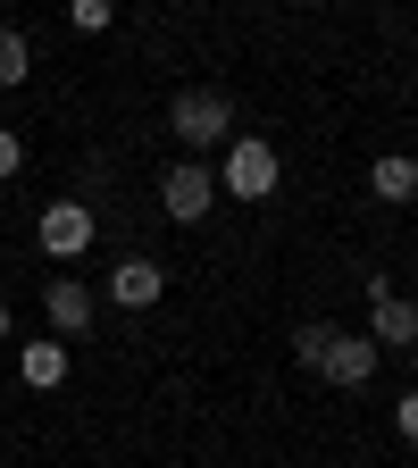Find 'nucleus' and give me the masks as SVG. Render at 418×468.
Segmentation results:
<instances>
[{
    "instance_id": "f257e3e1",
    "label": "nucleus",
    "mask_w": 418,
    "mask_h": 468,
    "mask_svg": "<svg viewBox=\"0 0 418 468\" xmlns=\"http://www.w3.org/2000/svg\"><path fill=\"white\" fill-rule=\"evenodd\" d=\"M293 360H302V368H318L327 385H343V393H360L369 377H377V360H385V351L369 343V335H343V326H302V335H293Z\"/></svg>"
},
{
    "instance_id": "f03ea898",
    "label": "nucleus",
    "mask_w": 418,
    "mask_h": 468,
    "mask_svg": "<svg viewBox=\"0 0 418 468\" xmlns=\"http://www.w3.org/2000/svg\"><path fill=\"white\" fill-rule=\"evenodd\" d=\"M276 185H284L276 143H268V134H234L226 159H218V193H226V201H268Z\"/></svg>"
},
{
    "instance_id": "7ed1b4c3",
    "label": "nucleus",
    "mask_w": 418,
    "mask_h": 468,
    "mask_svg": "<svg viewBox=\"0 0 418 468\" xmlns=\"http://www.w3.org/2000/svg\"><path fill=\"white\" fill-rule=\"evenodd\" d=\"M167 126L185 134V151H226V143H234V101H226L218 84H201V92H176Z\"/></svg>"
},
{
    "instance_id": "20e7f679",
    "label": "nucleus",
    "mask_w": 418,
    "mask_h": 468,
    "mask_svg": "<svg viewBox=\"0 0 418 468\" xmlns=\"http://www.w3.org/2000/svg\"><path fill=\"white\" fill-rule=\"evenodd\" d=\"M159 209H167L176 226H201V218L218 209V167H201V159H176V167L159 176Z\"/></svg>"
},
{
    "instance_id": "39448f33",
    "label": "nucleus",
    "mask_w": 418,
    "mask_h": 468,
    "mask_svg": "<svg viewBox=\"0 0 418 468\" xmlns=\"http://www.w3.org/2000/svg\"><path fill=\"white\" fill-rule=\"evenodd\" d=\"M92 234H101V218H92L84 201H50V209L34 218V243H42L50 260H84V251H92Z\"/></svg>"
},
{
    "instance_id": "423d86ee",
    "label": "nucleus",
    "mask_w": 418,
    "mask_h": 468,
    "mask_svg": "<svg viewBox=\"0 0 418 468\" xmlns=\"http://www.w3.org/2000/svg\"><path fill=\"white\" fill-rule=\"evenodd\" d=\"M101 302H109V310H159V302H167V268L143 260V251H134V260H117L109 284H101Z\"/></svg>"
},
{
    "instance_id": "0eeeda50",
    "label": "nucleus",
    "mask_w": 418,
    "mask_h": 468,
    "mask_svg": "<svg viewBox=\"0 0 418 468\" xmlns=\"http://www.w3.org/2000/svg\"><path fill=\"white\" fill-rule=\"evenodd\" d=\"M92 310H101V292H92L84 276H42V318H50V335H59V343L84 335V326H92Z\"/></svg>"
},
{
    "instance_id": "6e6552de",
    "label": "nucleus",
    "mask_w": 418,
    "mask_h": 468,
    "mask_svg": "<svg viewBox=\"0 0 418 468\" xmlns=\"http://www.w3.org/2000/svg\"><path fill=\"white\" fill-rule=\"evenodd\" d=\"M369 343L377 351H410L418 343V302L410 292H369Z\"/></svg>"
},
{
    "instance_id": "1a4fd4ad",
    "label": "nucleus",
    "mask_w": 418,
    "mask_h": 468,
    "mask_svg": "<svg viewBox=\"0 0 418 468\" xmlns=\"http://www.w3.org/2000/svg\"><path fill=\"white\" fill-rule=\"evenodd\" d=\"M17 377H26L34 393H59V385H68V343H59V335H34V343L17 351Z\"/></svg>"
},
{
    "instance_id": "9d476101",
    "label": "nucleus",
    "mask_w": 418,
    "mask_h": 468,
    "mask_svg": "<svg viewBox=\"0 0 418 468\" xmlns=\"http://www.w3.org/2000/svg\"><path fill=\"white\" fill-rule=\"evenodd\" d=\"M369 193L393 201V209H410V201H418V159H410V151H385V159L369 167Z\"/></svg>"
},
{
    "instance_id": "9b49d317",
    "label": "nucleus",
    "mask_w": 418,
    "mask_h": 468,
    "mask_svg": "<svg viewBox=\"0 0 418 468\" xmlns=\"http://www.w3.org/2000/svg\"><path fill=\"white\" fill-rule=\"evenodd\" d=\"M26 76H34V42L17 26H0V92H17Z\"/></svg>"
},
{
    "instance_id": "f8f14e48",
    "label": "nucleus",
    "mask_w": 418,
    "mask_h": 468,
    "mask_svg": "<svg viewBox=\"0 0 418 468\" xmlns=\"http://www.w3.org/2000/svg\"><path fill=\"white\" fill-rule=\"evenodd\" d=\"M68 17H76L84 34H109V26H117V0H68Z\"/></svg>"
},
{
    "instance_id": "ddd939ff",
    "label": "nucleus",
    "mask_w": 418,
    "mask_h": 468,
    "mask_svg": "<svg viewBox=\"0 0 418 468\" xmlns=\"http://www.w3.org/2000/svg\"><path fill=\"white\" fill-rule=\"evenodd\" d=\"M17 167H26V134H9V126H0V185H9Z\"/></svg>"
},
{
    "instance_id": "4468645a",
    "label": "nucleus",
    "mask_w": 418,
    "mask_h": 468,
    "mask_svg": "<svg viewBox=\"0 0 418 468\" xmlns=\"http://www.w3.org/2000/svg\"><path fill=\"white\" fill-rule=\"evenodd\" d=\"M393 427H402V435H410V443H418V385H410V393H402V401H393Z\"/></svg>"
},
{
    "instance_id": "2eb2a0df",
    "label": "nucleus",
    "mask_w": 418,
    "mask_h": 468,
    "mask_svg": "<svg viewBox=\"0 0 418 468\" xmlns=\"http://www.w3.org/2000/svg\"><path fill=\"white\" fill-rule=\"evenodd\" d=\"M0 335H9V302H0Z\"/></svg>"
}]
</instances>
